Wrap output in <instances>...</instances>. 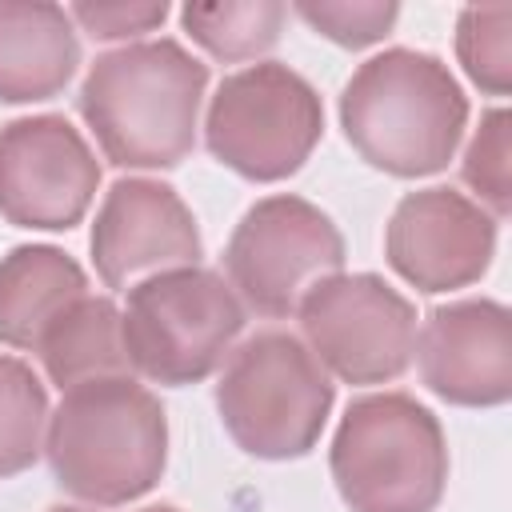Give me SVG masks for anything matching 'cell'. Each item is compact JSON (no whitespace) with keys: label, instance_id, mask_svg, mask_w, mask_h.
<instances>
[{"label":"cell","instance_id":"obj_7","mask_svg":"<svg viewBox=\"0 0 512 512\" xmlns=\"http://www.w3.org/2000/svg\"><path fill=\"white\" fill-rule=\"evenodd\" d=\"M320 132V96L288 64H252L224 76L204 120L212 156L248 180L292 176L312 156Z\"/></svg>","mask_w":512,"mask_h":512},{"label":"cell","instance_id":"obj_22","mask_svg":"<svg viewBox=\"0 0 512 512\" xmlns=\"http://www.w3.org/2000/svg\"><path fill=\"white\" fill-rule=\"evenodd\" d=\"M92 40H128L164 24L168 4H72L68 12Z\"/></svg>","mask_w":512,"mask_h":512},{"label":"cell","instance_id":"obj_16","mask_svg":"<svg viewBox=\"0 0 512 512\" xmlns=\"http://www.w3.org/2000/svg\"><path fill=\"white\" fill-rule=\"evenodd\" d=\"M36 352L44 360V372L60 388L100 376H124L132 368L124 352V328L116 304L108 296H88V292L44 328Z\"/></svg>","mask_w":512,"mask_h":512},{"label":"cell","instance_id":"obj_14","mask_svg":"<svg viewBox=\"0 0 512 512\" xmlns=\"http://www.w3.org/2000/svg\"><path fill=\"white\" fill-rule=\"evenodd\" d=\"M80 64L72 16L44 0H0V100L56 96Z\"/></svg>","mask_w":512,"mask_h":512},{"label":"cell","instance_id":"obj_9","mask_svg":"<svg viewBox=\"0 0 512 512\" xmlns=\"http://www.w3.org/2000/svg\"><path fill=\"white\" fill-rule=\"evenodd\" d=\"M308 352L344 384L396 380L416 352L412 304L372 272H336L300 300Z\"/></svg>","mask_w":512,"mask_h":512},{"label":"cell","instance_id":"obj_21","mask_svg":"<svg viewBox=\"0 0 512 512\" xmlns=\"http://www.w3.org/2000/svg\"><path fill=\"white\" fill-rule=\"evenodd\" d=\"M296 16L304 24H312L320 36H328L332 44L344 48H364L376 44L380 36H388V28L396 24L400 8L396 4H340V0H300Z\"/></svg>","mask_w":512,"mask_h":512},{"label":"cell","instance_id":"obj_19","mask_svg":"<svg viewBox=\"0 0 512 512\" xmlns=\"http://www.w3.org/2000/svg\"><path fill=\"white\" fill-rule=\"evenodd\" d=\"M456 56L472 84L488 96H504L512 88V4L464 8L456 24Z\"/></svg>","mask_w":512,"mask_h":512},{"label":"cell","instance_id":"obj_8","mask_svg":"<svg viewBox=\"0 0 512 512\" xmlns=\"http://www.w3.org/2000/svg\"><path fill=\"white\" fill-rule=\"evenodd\" d=\"M340 264V228L300 196H268L252 204L224 252L232 292L264 316L296 312L320 280L340 272Z\"/></svg>","mask_w":512,"mask_h":512},{"label":"cell","instance_id":"obj_5","mask_svg":"<svg viewBox=\"0 0 512 512\" xmlns=\"http://www.w3.org/2000/svg\"><path fill=\"white\" fill-rule=\"evenodd\" d=\"M216 408L244 452L292 460L320 440L332 408V380L304 340L268 328L228 356L216 384Z\"/></svg>","mask_w":512,"mask_h":512},{"label":"cell","instance_id":"obj_17","mask_svg":"<svg viewBox=\"0 0 512 512\" xmlns=\"http://www.w3.org/2000/svg\"><path fill=\"white\" fill-rule=\"evenodd\" d=\"M288 8L276 0H224V4H184V32L216 60H252L268 52L280 36Z\"/></svg>","mask_w":512,"mask_h":512},{"label":"cell","instance_id":"obj_23","mask_svg":"<svg viewBox=\"0 0 512 512\" xmlns=\"http://www.w3.org/2000/svg\"><path fill=\"white\" fill-rule=\"evenodd\" d=\"M48 512H84V508H48Z\"/></svg>","mask_w":512,"mask_h":512},{"label":"cell","instance_id":"obj_2","mask_svg":"<svg viewBox=\"0 0 512 512\" xmlns=\"http://www.w3.org/2000/svg\"><path fill=\"white\" fill-rule=\"evenodd\" d=\"M44 452L72 496L104 508L128 504L164 472L168 420L160 400L132 376L84 380L48 416Z\"/></svg>","mask_w":512,"mask_h":512},{"label":"cell","instance_id":"obj_24","mask_svg":"<svg viewBox=\"0 0 512 512\" xmlns=\"http://www.w3.org/2000/svg\"><path fill=\"white\" fill-rule=\"evenodd\" d=\"M144 512H176V508H144Z\"/></svg>","mask_w":512,"mask_h":512},{"label":"cell","instance_id":"obj_4","mask_svg":"<svg viewBox=\"0 0 512 512\" xmlns=\"http://www.w3.org/2000/svg\"><path fill=\"white\" fill-rule=\"evenodd\" d=\"M332 476L352 512H432L448 480L440 420L404 392L348 404L332 440Z\"/></svg>","mask_w":512,"mask_h":512},{"label":"cell","instance_id":"obj_15","mask_svg":"<svg viewBox=\"0 0 512 512\" xmlns=\"http://www.w3.org/2000/svg\"><path fill=\"white\" fill-rule=\"evenodd\" d=\"M84 268L48 244L12 248L0 260V340L36 348L44 328L84 296Z\"/></svg>","mask_w":512,"mask_h":512},{"label":"cell","instance_id":"obj_6","mask_svg":"<svg viewBox=\"0 0 512 512\" xmlns=\"http://www.w3.org/2000/svg\"><path fill=\"white\" fill-rule=\"evenodd\" d=\"M128 364L156 384H196L232 356L244 304L208 268H168L128 292L120 312Z\"/></svg>","mask_w":512,"mask_h":512},{"label":"cell","instance_id":"obj_3","mask_svg":"<svg viewBox=\"0 0 512 512\" xmlns=\"http://www.w3.org/2000/svg\"><path fill=\"white\" fill-rule=\"evenodd\" d=\"M468 120V100L448 64L416 48H388L364 60L340 96L348 144L380 172H440Z\"/></svg>","mask_w":512,"mask_h":512},{"label":"cell","instance_id":"obj_13","mask_svg":"<svg viewBox=\"0 0 512 512\" xmlns=\"http://www.w3.org/2000/svg\"><path fill=\"white\" fill-rule=\"evenodd\" d=\"M424 384L468 408L512 396V316L496 300H456L432 308L416 336Z\"/></svg>","mask_w":512,"mask_h":512},{"label":"cell","instance_id":"obj_18","mask_svg":"<svg viewBox=\"0 0 512 512\" xmlns=\"http://www.w3.org/2000/svg\"><path fill=\"white\" fill-rule=\"evenodd\" d=\"M44 432L48 396L40 376L24 360L0 352V476H16L40 456Z\"/></svg>","mask_w":512,"mask_h":512},{"label":"cell","instance_id":"obj_20","mask_svg":"<svg viewBox=\"0 0 512 512\" xmlns=\"http://www.w3.org/2000/svg\"><path fill=\"white\" fill-rule=\"evenodd\" d=\"M508 124L512 116L504 108H492L480 116V128L476 136L468 140V152H464V180L468 188L480 196V204H488L484 212L496 220V216H508L512 208V184H508Z\"/></svg>","mask_w":512,"mask_h":512},{"label":"cell","instance_id":"obj_12","mask_svg":"<svg viewBox=\"0 0 512 512\" xmlns=\"http://www.w3.org/2000/svg\"><path fill=\"white\" fill-rule=\"evenodd\" d=\"M200 256V232L188 204L160 180H116L92 224V260L108 288L136 276L188 268Z\"/></svg>","mask_w":512,"mask_h":512},{"label":"cell","instance_id":"obj_1","mask_svg":"<svg viewBox=\"0 0 512 512\" xmlns=\"http://www.w3.org/2000/svg\"><path fill=\"white\" fill-rule=\"evenodd\" d=\"M208 68L176 40H140L96 56L80 112L120 168H172L196 144Z\"/></svg>","mask_w":512,"mask_h":512},{"label":"cell","instance_id":"obj_10","mask_svg":"<svg viewBox=\"0 0 512 512\" xmlns=\"http://www.w3.org/2000/svg\"><path fill=\"white\" fill-rule=\"evenodd\" d=\"M100 164L64 116H28L0 128V216L20 228H72L88 212Z\"/></svg>","mask_w":512,"mask_h":512},{"label":"cell","instance_id":"obj_11","mask_svg":"<svg viewBox=\"0 0 512 512\" xmlns=\"http://www.w3.org/2000/svg\"><path fill=\"white\" fill-rule=\"evenodd\" d=\"M496 220L456 188L408 192L384 236L388 264L420 292H452L480 280L492 264Z\"/></svg>","mask_w":512,"mask_h":512}]
</instances>
